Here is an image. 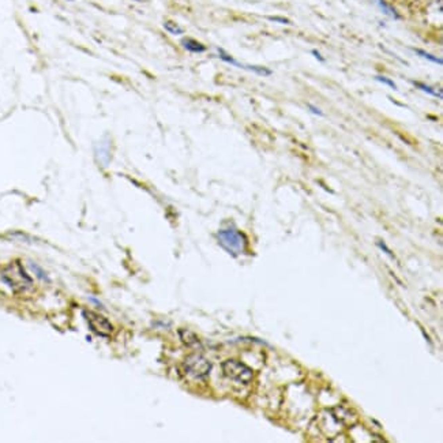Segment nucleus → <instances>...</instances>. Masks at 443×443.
I'll return each mask as SVG.
<instances>
[{
  "mask_svg": "<svg viewBox=\"0 0 443 443\" xmlns=\"http://www.w3.org/2000/svg\"><path fill=\"white\" fill-rule=\"evenodd\" d=\"M1 277L5 281V284L10 287L14 292L21 294V292H26L33 287V281L30 276L27 274L26 270L22 267L19 262H12L8 266L5 267Z\"/></svg>",
  "mask_w": 443,
  "mask_h": 443,
  "instance_id": "f257e3e1",
  "label": "nucleus"
},
{
  "mask_svg": "<svg viewBox=\"0 0 443 443\" xmlns=\"http://www.w3.org/2000/svg\"><path fill=\"white\" fill-rule=\"evenodd\" d=\"M220 246L232 256H239L246 251L247 237L236 228H224L217 232Z\"/></svg>",
  "mask_w": 443,
  "mask_h": 443,
  "instance_id": "f03ea898",
  "label": "nucleus"
},
{
  "mask_svg": "<svg viewBox=\"0 0 443 443\" xmlns=\"http://www.w3.org/2000/svg\"><path fill=\"white\" fill-rule=\"evenodd\" d=\"M222 371H224L225 376H228L229 379L241 384H248L254 378L252 369L244 363L239 362V360H235V359L225 360L222 363Z\"/></svg>",
  "mask_w": 443,
  "mask_h": 443,
  "instance_id": "7ed1b4c3",
  "label": "nucleus"
},
{
  "mask_svg": "<svg viewBox=\"0 0 443 443\" xmlns=\"http://www.w3.org/2000/svg\"><path fill=\"white\" fill-rule=\"evenodd\" d=\"M183 367H184V371L186 374H188L192 378L195 379H203L206 378L212 369V363L209 362L208 359L203 358L202 355H198V353H194V355H190L184 363H183Z\"/></svg>",
  "mask_w": 443,
  "mask_h": 443,
  "instance_id": "20e7f679",
  "label": "nucleus"
},
{
  "mask_svg": "<svg viewBox=\"0 0 443 443\" xmlns=\"http://www.w3.org/2000/svg\"><path fill=\"white\" fill-rule=\"evenodd\" d=\"M85 318L87 320L89 326H90L91 330L94 331L96 334H98V336L108 337L112 333V325L109 323V320L105 316L96 314V312H91V311H85Z\"/></svg>",
  "mask_w": 443,
  "mask_h": 443,
  "instance_id": "39448f33",
  "label": "nucleus"
},
{
  "mask_svg": "<svg viewBox=\"0 0 443 443\" xmlns=\"http://www.w3.org/2000/svg\"><path fill=\"white\" fill-rule=\"evenodd\" d=\"M182 45L186 51H188V52H194V54H202V52L206 51V47H205L202 43H199L197 40H194V38L190 37L183 38Z\"/></svg>",
  "mask_w": 443,
  "mask_h": 443,
  "instance_id": "423d86ee",
  "label": "nucleus"
},
{
  "mask_svg": "<svg viewBox=\"0 0 443 443\" xmlns=\"http://www.w3.org/2000/svg\"><path fill=\"white\" fill-rule=\"evenodd\" d=\"M164 29H165L166 32L171 33L173 36H180L184 33V29L179 26L177 23H175L173 21H165L164 22Z\"/></svg>",
  "mask_w": 443,
  "mask_h": 443,
  "instance_id": "0eeeda50",
  "label": "nucleus"
},
{
  "mask_svg": "<svg viewBox=\"0 0 443 443\" xmlns=\"http://www.w3.org/2000/svg\"><path fill=\"white\" fill-rule=\"evenodd\" d=\"M412 83L416 86V87H419L420 90L426 91V93H427V94H430V96L439 97V98H442V93H441V91H437L435 89H434V87H431V86L424 85V83H422V82H412Z\"/></svg>",
  "mask_w": 443,
  "mask_h": 443,
  "instance_id": "6e6552de",
  "label": "nucleus"
},
{
  "mask_svg": "<svg viewBox=\"0 0 443 443\" xmlns=\"http://www.w3.org/2000/svg\"><path fill=\"white\" fill-rule=\"evenodd\" d=\"M375 1L378 3V5H379V8L382 11H383L384 14H387V15H390V16H394V18H400V15L397 14V11H395L394 8L391 7V5L387 4V3H386L384 0H375Z\"/></svg>",
  "mask_w": 443,
  "mask_h": 443,
  "instance_id": "1a4fd4ad",
  "label": "nucleus"
},
{
  "mask_svg": "<svg viewBox=\"0 0 443 443\" xmlns=\"http://www.w3.org/2000/svg\"><path fill=\"white\" fill-rule=\"evenodd\" d=\"M180 336H182V340L184 341V344L187 345H194V344H198V337L190 330H180Z\"/></svg>",
  "mask_w": 443,
  "mask_h": 443,
  "instance_id": "9d476101",
  "label": "nucleus"
},
{
  "mask_svg": "<svg viewBox=\"0 0 443 443\" xmlns=\"http://www.w3.org/2000/svg\"><path fill=\"white\" fill-rule=\"evenodd\" d=\"M415 52H416V54L419 55L420 58L428 60V62H433V63L442 64V59H439V58H437V56H434V55L428 54V52H426V51H423V49H415Z\"/></svg>",
  "mask_w": 443,
  "mask_h": 443,
  "instance_id": "9b49d317",
  "label": "nucleus"
},
{
  "mask_svg": "<svg viewBox=\"0 0 443 443\" xmlns=\"http://www.w3.org/2000/svg\"><path fill=\"white\" fill-rule=\"evenodd\" d=\"M375 79L378 80V82H380V83L387 85L389 87H391L393 90H397V86H395L394 80H391L390 78H387V76H384V75H376V76H375Z\"/></svg>",
  "mask_w": 443,
  "mask_h": 443,
  "instance_id": "f8f14e48",
  "label": "nucleus"
},
{
  "mask_svg": "<svg viewBox=\"0 0 443 443\" xmlns=\"http://www.w3.org/2000/svg\"><path fill=\"white\" fill-rule=\"evenodd\" d=\"M269 19H270V21H273V22L287 23V25H289V23H291V21H289V19H287V18H281V16H269Z\"/></svg>",
  "mask_w": 443,
  "mask_h": 443,
  "instance_id": "ddd939ff",
  "label": "nucleus"
},
{
  "mask_svg": "<svg viewBox=\"0 0 443 443\" xmlns=\"http://www.w3.org/2000/svg\"><path fill=\"white\" fill-rule=\"evenodd\" d=\"M308 109H310L311 112L314 113V115H318V116H323V112L320 111L319 108H315V107H314V105H311V104H308Z\"/></svg>",
  "mask_w": 443,
  "mask_h": 443,
  "instance_id": "4468645a",
  "label": "nucleus"
},
{
  "mask_svg": "<svg viewBox=\"0 0 443 443\" xmlns=\"http://www.w3.org/2000/svg\"><path fill=\"white\" fill-rule=\"evenodd\" d=\"M312 55H314L316 59L319 60V62H325V58H323V56H322V55L318 52V51H312Z\"/></svg>",
  "mask_w": 443,
  "mask_h": 443,
  "instance_id": "2eb2a0df",
  "label": "nucleus"
},
{
  "mask_svg": "<svg viewBox=\"0 0 443 443\" xmlns=\"http://www.w3.org/2000/svg\"><path fill=\"white\" fill-rule=\"evenodd\" d=\"M135 1H146V0H135Z\"/></svg>",
  "mask_w": 443,
  "mask_h": 443,
  "instance_id": "dca6fc26",
  "label": "nucleus"
}]
</instances>
